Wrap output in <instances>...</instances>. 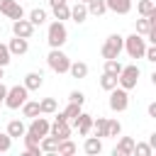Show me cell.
Here are the masks:
<instances>
[{"instance_id": "cell-1", "label": "cell", "mask_w": 156, "mask_h": 156, "mask_svg": "<svg viewBox=\"0 0 156 156\" xmlns=\"http://www.w3.org/2000/svg\"><path fill=\"white\" fill-rule=\"evenodd\" d=\"M66 39H68L66 24H63L61 20L51 22V24H49V29H46V41H49V46H51V49H61V46L66 44Z\"/></svg>"}, {"instance_id": "cell-2", "label": "cell", "mask_w": 156, "mask_h": 156, "mask_svg": "<svg viewBox=\"0 0 156 156\" xmlns=\"http://www.w3.org/2000/svg\"><path fill=\"white\" fill-rule=\"evenodd\" d=\"M124 49H127V54H129L132 58L146 56V41H144V37H141L139 32H134V34H129V37L124 39Z\"/></svg>"}, {"instance_id": "cell-3", "label": "cell", "mask_w": 156, "mask_h": 156, "mask_svg": "<svg viewBox=\"0 0 156 156\" xmlns=\"http://www.w3.org/2000/svg\"><path fill=\"white\" fill-rule=\"evenodd\" d=\"M46 61H49V68L56 71V73H68L71 71V58L61 49H51L49 56H46Z\"/></svg>"}, {"instance_id": "cell-4", "label": "cell", "mask_w": 156, "mask_h": 156, "mask_svg": "<svg viewBox=\"0 0 156 156\" xmlns=\"http://www.w3.org/2000/svg\"><path fill=\"white\" fill-rule=\"evenodd\" d=\"M27 93H29V88L22 83V85H12L10 90H7V98H5V105L10 107V110H20L24 102H27Z\"/></svg>"}, {"instance_id": "cell-5", "label": "cell", "mask_w": 156, "mask_h": 156, "mask_svg": "<svg viewBox=\"0 0 156 156\" xmlns=\"http://www.w3.org/2000/svg\"><path fill=\"white\" fill-rule=\"evenodd\" d=\"M122 49H124V37L122 34H110L100 51H102V58H117Z\"/></svg>"}, {"instance_id": "cell-6", "label": "cell", "mask_w": 156, "mask_h": 156, "mask_svg": "<svg viewBox=\"0 0 156 156\" xmlns=\"http://www.w3.org/2000/svg\"><path fill=\"white\" fill-rule=\"evenodd\" d=\"M127 107H129V90H124L122 85H117L115 90H110V110L124 112Z\"/></svg>"}, {"instance_id": "cell-7", "label": "cell", "mask_w": 156, "mask_h": 156, "mask_svg": "<svg viewBox=\"0 0 156 156\" xmlns=\"http://www.w3.org/2000/svg\"><path fill=\"white\" fill-rule=\"evenodd\" d=\"M136 80H139V66H134V63L124 66L119 73V85L124 90H132V88H136Z\"/></svg>"}, {"instance_id": "cell-8", "label": "cell", "mask_w": 156, "mask_h": 156, "mask_svg": "<svg viewBox=\"0 0 156 156\" xmlns=\"http://www.w3.org/2000/svg\"><path fill=\"white\" fill-rule=\"evenodd\" d=\"M93 122H95V119H93V115L80 112V115L73 119V127L78 129V134H80V136H88V134H90V129H93Z\"/></svg>"}, {"instance_id": "cell-9", "label": "cell", "mask_w": 156, "mask_h": 156, "mask_svg": "<svg viewBox=\"0 0 156 156\" xmlns=\"http://www.w3.org/2000/svg\"><path fill=\"white\" fill-rule=\"evenodd\" d=\"M49 134H54L58 141H63V139H71V127H68L66 119H58V117H56V119L51 122V132H49Z\"/></svg>"}, {"instance_id": "cell-10", "label": "cell", "mask_w": 156, "mask_h": 156, "mask_svg": "<svg viewBox=\"0 0 156 156\" xmlns=\"http://www.w3.org/2000/svg\"><path fill=\"white\" fill-rule=\"evenodd\" d=\"M12 32H15V37L29 39V37L34 34V24H32L29 20H15V22H12Z\"/></svg>"}, {"instance_id": "cell-11", "label": "cell", "mask_w": 156, "mask_h": 156, "mask_svg": "<svg viewBox=\"0 0 156 156\" xmlns=\"http://www.w3.org/2000/svg\"><path fill=\"white\" fill-rule=\"evenodd\" d=\"M134 144H136V141H134L132 136H122L119 144L112 149V154H115V156H132V154H134Z\"/></svg>"}, {"instance_id": "cell-12", "label": "cell", "mask_w": 156, "mask_h": 156, "mask_svg": "<svg viewBox=\"0 0 156 156\" xmlns=\"http://www.w3.org/2000/svg\"><path fill=\"white\" fill-rule=\"evenodd\" d=\"M29 132H34L37 136H41V139H44V136L51 132V124H49L44 117H34V119H32V124H29Z\"/></svg>"}, {"instance_id": "cell-13", "label": "cell", "mask_w": 156, "mask_h": 156, "mask_svg": "<svg viewBox=\"0 0 156 156\" xmlns=\"http://www.w3.org/2000/svg\"><path fill=\"white\" fill-rule=\"evenodd\" d=\"M10 51H12V56H22V54H27V49H29V41L24 39V37H15V39H10Z\"/></svg>"}, {"instance_id": "cell-14", "label": "cell", "mask_w": 156, "mask_h": 156, "mask_svg": "<svg viewBox=\"0 0 156 156\" xmlns=\"http://www.w3.org/2000/svg\"><path fill=\"white\" fill-rule=\"evenodd\" d=\"M41 83H44L41 71H29V73L24 76V85H27L29 90H39V88H41Z\"/></svg>"}, {"instance_id": "cell-15", "label": "cell", "mask_w": 156, "mask_h": 156, "mask_svg": "<svg viewBox=\"0 0 156 156\" xmlns=\"http://www.w3.org/2000/svg\"><path fill=\"white\" fill-rule=\"evenodd\" d=\"M7 134H10L12 139H20V136H24V134H27V127H24V122H22V119H10V122H7Z\"/></svg>"}, {"instance_id": "cell-16", "label": "cell", "mask_w": 156, "mask_h": 156, "mask_svg": "<svg viewBox=\"0 0 156 156\" xmlns=\"http://www.w3.org/2000/svg\"><path fill=\"white\" fill-rule=\"evenodd\" d=\"M107 10H112L115 15H127L132 10V0H107Z\"/></svg>"}, {"instance_id": "cell-17", "label": "cell", "mask_w": 156, "mask_h": 156, "mask_svg": "<svg viewBox=\"0 0 156 156\" xmlns=\"http://www.w3.org/2000/svg\"><path fill=\"white\" fill-rule=\"evenodd\" d=\"M88 15H90V12H88V5H85V2H80V0L71 7V17H73V22H78V24H80V22H85V17H88Z\"/></svg>"}, {"instance_id": "cell-18", "label": "cell", "mask_w": 156, "mask_h": 156, "mask_svg": "<svg viewBox=\"0 0 156 156\" xmlns=\"http://www.w3.org/2000/svg\"><path fill=\"white\" fill-rule=\"evenodd\" d=\"M83 151L90 154V156H98V154L102 151V141H100V136H88L85 144H83Z\"/></svg>"}, {"instance_id": "cell-19", "label": "cell", "mask_w": 156, "mask_h": 156, "mask_svg": "<svg viewBox=\"0 0 156 156\" xmlns=\"http://www.w3.org/2000/svg\"><path fill=\"white\" fill-rule=\"evenodd\" d=\"M2 15H7L10 20H22L24 17V7L20 5V2H15V0H10V5L2 10Z\"/></svg>"}, {"instance_id": "cell-20", "label": "cell", "mask_w": 156, "mask_h": 156, "mask_svg": "<svg viewBox=\"0 0 156 156\" xmlns=\"http://www.w3.org/2000/svg\"><path fill=\"white\" fill-rule=\"evenodd\" d=\"M80 107H83V105H78V102H68V107H66L63 112H58L56 117H58V119H66V122H68V119H76V117L83 112Z\"/></svg>"}, {"instance_id": "cell-21", "label": "cell", "mask_w": 156, "mask_h": 156, "mask_svg": "<svg viewBox=\"0 0 156 156\" xmlns=\"http://www.w3.org/2000/svg\"><path fill=\"white\" fill-rule=\"evenodd\" d=\"M22 115H24V117H29V119H34V117H39V115H41V105H39V102H34V100H27V102L22 105Z\"/></svg>"}, {"instance_id": "cell-22", "label": "cell", "mask_w": 156, "mask_h": 156, "mask_svg": "<svg viewBox=\"0 0 156 156\" xmlns=\"http://www.w3.org/2000/svg\"><path fill=\"white\" fill-rule=\"evenodd\" d=\"M119 85V76H112V73H102V78H100V88L102 90H115Z\"/></svg>"}, {"instance_id": "cell-23", "label": "cell", "mask_w": 156, "mask_h": 156, "mask_svg": "<svg viewBox=\"0 0 156 156\" xmlns=\"http://www.w3.org/2000/svg\"><path fill=\"white\" fill-rule=\"evenodd\" d=\"M41 151H44V154H56V151H58V139H56L54 134H46V136L41 139Z\"/></svg>"}, {"instance_id": "cell-24", "label": "cell", "mask_w": 156, "mask_h": 156, "mask_svg": "<svg viewBox=\"0 0 156 156\" xmlns=\"http://www.w3.org/2000/svg\"><path fill=\"white\" fill-rule=\"evenodd\" d=\"M88 12L95 15V17L105 15V12H107V0H90V2H88Z\"/></svg>"}, {"instance_id": "cell-25", "label": "cell", "mask_w": 156, "mask_h": 156, "mask_svg": "<svg viewBox=\"0 0 156 156\" xmlns=\"http://www.w3.org/2000/svg\"><path fill=\"white\" fill-rule=\"evenodd\" d=\"M73 78H85L88 76V63H83V61H76V63H71V71H68Z\"/></svg>"}, {"instance_id": "cell-26", "label": "cell", "mask_w": 156, "mask_h": 156, "mask_svg": "<svg viewBox=\"0 0 156 156\" xmlns=\"http://www.w3.org/2000/svg\"><path fill=\"white\" fill-rule=\"evenodd\" d=\"M76 149H78V146H76L71 139H63V141H58V151H56V154H58V156H71V154H76Z\"/></svg>"}, {"instance_id": "cell-27", "label": "cell", "mask_w": 156, "mask_h": 156, "mask_svg": "<svg viewBox=\"0 0 156 156\" xmlns=\"http://www.w3.org/2000/svg\"><path fill=\"white\" fill-rule=\"evenodd\" d=\"M29 22H32L34 27H39V24H44V22H46V10H41V7H37V10H32V12H29Z\"/></svg>"}, {"instance_id": "cell-28", "label": "cell", "mask_w": 156, "mask_h": 156, "mask_svg": "<svg viewBox=\"0 0 156 156\" xmlns=\"http://www.w3.org/2000/svg\"><path fill=\"white\" fill-rule=\"evenodd\" d=\"M122 63L117 61V58H105V73H112V76H119L122 73Z\"/></svg>"}, {"instance_id": "cell-29", "label": "cell", "mask_w": 156, "mask_h": 156, "mask_svg": "<svg viewBox=\"0 0 156 156\" xmlns=\"http://www.w3.org/2000/svg\"><path fill=\"white\" fill-rule=\"evenodd\" d=\"M93 129H95V136H107V119L105 117H98L93 122Z\"/></svg>"}, {"instance_id": "cell-30", "label": "cell", "mask_w": 156, "mask_h": 156, "mask_svg": "<svg viewBox=\"0 0 156 156\" xmlns=\"http://www.w3.org/2000/svg\"><path fill=\"white\" fill-rule=\"evenodd\" d=\"M51 10H54V17L61 20V22L71 17V7H68V2H66V5H58V7H51Z\"/></svg>"}, {"instance_id": "cell-31", "label": "cell", "mask_w": 156, "mask_h": 156, "mask_svg": "<svg viewBox=\"0 0 156 156\" xmlns=\"http://www.w3.org/2000/svg\"><path fill=\"white\" fill-rule=\"evenodd\" d=\"M39 105H41V115H54L56 112V100L54 98H44Z\"/></svg>"}, {"instance_id": "cell-32", "label": "cell", "mask_w": 156, "mask_h": 156, "mask_svg": "<svg viewBox=\"0 0 156 156\" xmlns=\"http://www.w3.org/2000/svg\"><path fill=\"white\" fill-rule=\"evenodd\" d=\"M10 58H12V51H10V46L0 41V66L5 68V66L10 63Z\"/></svg>"}, {"instance_id": "cell-33", "label": "cell", "mask_w": 156, "mask_h": 156, "mask_svg": "<svg viewBox=\"0 0 156 156\" xmlns=\"http://www.w3.org/2000/svg\"><path fill=\"white\" fill-rule=\"evenodd\" d=\"M151 144L149 141H139V144H134V154H139V156H151Z\"/></svg>"}, {"instance_id": "cell-34", "label": "cell", "mask_w": 156, "mask_h": 156, "mask_svg": "<svg viewBox=\"0 0 156 156\" xmlns=\"http://www.w3.org/2000/svg\"><path fill=\"white\" fill-rule=\"evenodd\" d=\"M136 10H139V15H141V17H149V12L154 10V0H139Z\"/></svg>"}, {"instance_id": "cell-35", "label": "cell", "mask_w": 156, "mask_h": 156, "mask_svg": "<svg viewBox=\"0 0 156 156\" xmlns=\"http://www.w3.org/2000/svg\"><path fill=\"white\" fill-rule=\"evenodd\" d=\"M122 132V124L117 119H107V136H119Z\"/></svg>"}, {"instance_id": "cell-36", "label": "cell", "mask_w": 156, "mask_h": 156, "mask_svg": "<svg viewBox=\"0 0 156 156\" xmlns=\"http://www.w3.org/2000/svg\"><path fill=\"white\" fill-rule=\"evenodd\" d=\"M136 32H139V34H149V32H151V22H149V17L136 20Z\"/></svg>"}, {"instance_id": "cell-37", "label": "cell", "mask_w": 156, "mask_h": 156, "mask_svg": "<svg viewBox=\"0 0 156 156\" xmlns=\"http://www.w3.org/2000/svg\"><path fill=\"white\" fill-rule=\"evenodd\" d=\"M10 146H12V136L5 132V134H0V154H7L10 151Z\"/></svg>"}, {"instance_id": "cell-38", "label": "cell", "mask_w": 156, "mask_h": 156, "mask_svg": "<svg viewBox=\"0 0 156 156\" xmlns=\"http://www.w3.org/2000/svg\"><path fill=\"white\" fill-rule=\"evenodd\" d=\"M68 102H78V105H83V102H85V95H83L80 90H73V93L68 95Z\"/></svg>"}, {"instance_id": "cell-39", "label": "cell", "mask_w": 156, "mask_h": 156, "mask_svg": "<svg viewBox=\"0 0 156 156\" xmlns=\"http://www.w3.org/2000/svg\"><path fill=\"white\" fill-rule=\"evenodd\" d=\"M146 58H149L151 63H156V44H151V46H146Z\"/></svg>"}, {"instance_id": "cell-40", "label": "cell", "mask_w": 156, "mask_h": 156, "mask_svg": "<svg viewBox=\"0 0 156 156\" xmlns=\"http://www.w3.org/2000/svg\"><path fill=\"white\" fill-rule=\"evenodd\" d=\"M149 22H151V27H156V5H154V10L149 12Z\"/></svg>"}, {"instance_id": "cell-41", "label": "cell", "mask_w": 156, "mask_h": 156, "mask_svg": "<svg viewBox=\"0 0 156 156\" xmlns=\"http://www.w3.org/2000/svg\"><path fill=\"white\" fill-rule=\"evenodd\" d=\"M146 37H149V41H151V44H156V27H151V32H149Z\"/></svg>"}, {"instance_id": "cell-42", "label": "cell", "mask_w": 156, "mask_h": 156, "mask_svg": "<svg viewBox=\"0 0 156 156\" xmlns=\"http://www.w3.org/2000/svg\"><path fill=\"white\" fill-rule=\"evenodd\" d=\"M149 117H154V119H156V102H151V105H149Z\"/></svg>"}, {"instance_id": "cell-43", "label": "cell", "mask_w": 156, "mask_h": 156, "mask_svg": "<svg viewBox=\"0 0 156 156\" xmlns=\"http://www.w3.org/2000/svg\"><path fill=\"white\" fill-rule=\"evenodd\" d=\"M51 7H58V5H66V0H49Z\"/></svg>"}, {"instance_id": "cell-44", "label": "cell", "mask_w": 156, "mask_h": 156, "mask_svg": "<svg viewBox=\"0 0 156 156\" xmlns=\"http://www.w3.org/2000/svg\"><path fill=\"white\" fill-rule=\"evenodd\" d=\"M149 144H151V149H154V151H156V132H154V134H151V136H149Z\"/></svg>"}, {"instance_id": "cell-45", "label": "cell", "mask_w": 156, "mask_h": 156, "mask_svg": "<svg viewBox=\"0 0 156 156\" xmlns=\"http://www.w3.org/2000/svg\"><path fill=\"white\" fill-rule=\"evenodd\" d=\"M7 5H10V0H0V12H2V10L7 7Z\"/></svg>"}, {"instance_id": "cell-46", "label": "cell", "mask_w": 156, "mask_h": 156, "mask_svg": "<svg viewBox=\"0 0 156 156\" xmlns=\"http://www.w3.org/2000/svg\"><path fill=\"white\" fill-rule=\"evenodd\" d=\"M151 83H154V85H156V71H154V73H151Z\"/></svg>"}, {"instance_id": "cell-47", "label": "cell", "mask_w": 156, "mask_h": 156, "mask_svg": "<svg viewBox=\"0 0 156 156\" xmlns=\"http://www.w3.org/2000/svg\"><path fill=\"white\" fill-rule=\"evenodd\" d=\"M0 105H5V98H0Z\"/></svg>"}, {"instance_id": "cell-48", "label": "cell", "mask_w": 156, "mask_h": 156, "mask_svg": "<svg viewBox=\"0 0 156 156\" xmlns=\"http://www.w3.org/2000/svg\"><path fill=\"white\" fill-rule=\"evenodd\" d=\"M0 80H2V66H0Z\"/></svg>"}, {"instance_id": "cell-49", "label": "cell", "mask_w": 156, "mask_h": 156, "mask_svg": "<svg viewBox=\"0 0 156 156\" xmlns=\"http://www.w3.org/2000/svg\"><path fill=\"white\" fill-rule=\"evenodd\" d=\"M80 2H85V5H88V2H90V0H80Z\"/></svg>"}]
</instances>
